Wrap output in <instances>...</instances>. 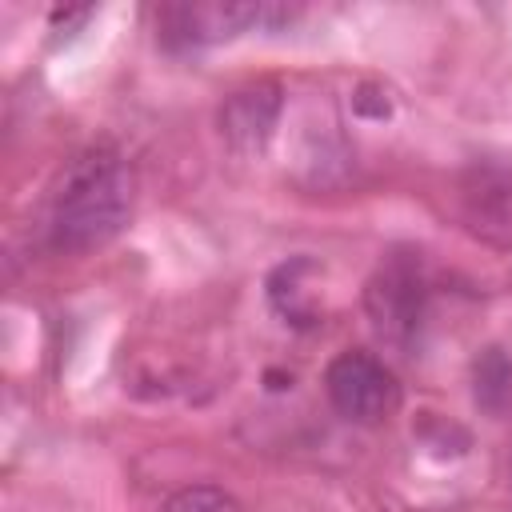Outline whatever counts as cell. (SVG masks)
<instances>
[{"label":"cell","mask_w":512,"mask_h":512,"mask_svg":"<svg viewBox=\"0 0 512 512\" xmlns=\"http://www.w3.org/2000/svg\"><path fill=\"white\" fill-rule=\"evenodd\" d=\"M136 176L112 144L76 152L48 196V244L56 252H92L108 244L132 216Z\"/></svg>","instance_id":"6da1fadb"},{"label":"cell","mask_w":512,"mask_h":512,"mask_svg":"<svg viewBox=\"0 0 512 512\" xmlns=\"http://www.w3.org/2000/svg\"><path fill=\"white\" fill-rule=\"evenodd\" d=\"M296 8L284 4H236V0H200V4H168L156 12V36L164 48H204L232 40L252 28H280L292 24Z\"/></svg>","instance_id":"7a4b0ae2"},{"label":"cell","mask_w":512,"mask_h":512,"mask_svg":"<svg viewBox=\"0 0 512 512\" xmlns=\"http://www.w3.org/2000/svg\"><path fill=\"white\" fill-rule=\"evenodd\" d=\"M324 388H328L332 408L352 424H380L400 408L396 372L364 348L340 352L324 372Z\"/></svg>","instance_id":"3957f363"},{"label":"cell","mask_w":512,"mask_h":512,"mask_svg":"<svg viewBox=\"0 0 512 512\" xmlns=\"http://www.w3.org/2000/svg\"><path fill=\"white\" fill-rule=\"evenodd\" d=\"M364 308L388 344L408 348L428 316V280L420 272V260L392 256L388 264H380V272L364 288Z\"/></svg>","instance_id":"277c9868"},{"label":"cell","mask_w":512,"mask_h":512,"mask_svg":"<svg viewBox=\"0 0 512 512\" xmlns=\"http://www.w3.org/2000/svg\"><path fill=\"white\" fill-rule=\"evenodd\" d=\"M284 112V88L276 80H256L248 88H236L220 104V136L240 156H260L280 124Z\"/></svg>","instance_id":"5b68a950"},{"label":"cell","mask_w":512,"mask_h":512,"mask_svg":"<svg viewBox=\"0 0 512 512\" xmlns=\"http://www.w3.org/2000/svg\"><path fill=\"white\" fill-rule=\"evenodd\" d=\"M464 216L472 232L512 244V172L472 168V176L464 180Z\"/></svg>","instance_id":"8992f818"},{"label":"cell","mask_w":512,"mask_h":512,"mask_svg":"<svg viewBox=\"0 0 512 512\" xmlns=\"http://www.w3.org/2000/svg\"><path fill=\"white\" fill-rule=\"evenodd\" d=\"M312 268H316L312 260L296 256V260L280 264L268 280V300L284 316V324H292V328H312L316 324V292L304 288V276H312Z\"/></svg>","instance_id":"52a82bcc"},{"label":"cell","mask_w":512,"mask_h":512,"mask_svg":"<svg viewBox=\"0 0 512 512\" xmlns=\"http://www.w3.org/2000/svg\"><path fill=\"white\" fill-rule=\"evenodd\" d=\"M472 396L492 416L512 408V356L504 348H484L472 360Z\"/></svg>","instance_id":"ba28073f"},{"label":"cell","mask_w":512,"mask_h":512,"mask_svg":"<svg viewBox=\"0 0 512 512\" xmlns=\"http://www.w3.org/2000/svg\"><path fill=\"white\" fill-rule=\"evenodd\" d=\"M160 512H244L240 500L216 484H188V488H176Z\"/></svg>","instance_id":"9c48e42d"}]
</instances>
